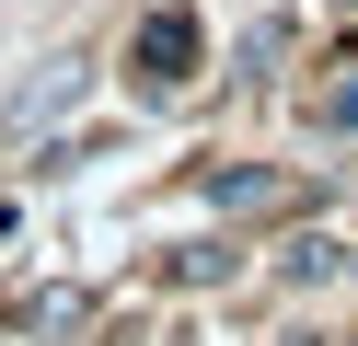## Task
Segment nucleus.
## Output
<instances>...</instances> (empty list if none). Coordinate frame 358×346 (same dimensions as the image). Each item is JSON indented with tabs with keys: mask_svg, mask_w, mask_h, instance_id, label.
Wrapping results in <instances>:
<instances>
[{
	"mask_svg": "<svg viewBox=\"0 0 358 346\" xmlns=\"http://www.w3.org/2000/svg\"><path fill=\"white\" fill-rule=\"evenodd\" d=\"M185 69H196V23L185 12H150L139 23V92H173Z\"/></svg>",
	"mask_w": 358,
	"mask_h": 346,
	"instance_id": "f257e3e1",
	"label": "nucleus"
},
{
	"mask_svg": "<svg viewBox=\"0 0 358 346\" xmlns=\"http://www.w3.org/2000/svg\"><path fill=\"white\" fill-rule=\"evenodd\" d=\"M70 92H81V58H47L24 92H12V115H0V127H12V138H35L47 115H70Z\"/></svg>",
	"mask_w": 358,
	"mask_h": 346,
	"instance_id": "f03ea898",
	"label": "nucleus"
},
{
	"mask_svg": "<svg viewBox=\"0 0 358 346\" xmlns=\"http://www.w3.org/2000/svg\"><path fill=\"white\" fill-rule=\"evenodd\" d=\"M324 127H358V46L335 58V81H324Z\"/></svg>",
	"mask_w": 358,
	"mask_h": 346,
	"instance_id": "7ed1b4c3",
	"label": "nucleus"
}]
</instances>
